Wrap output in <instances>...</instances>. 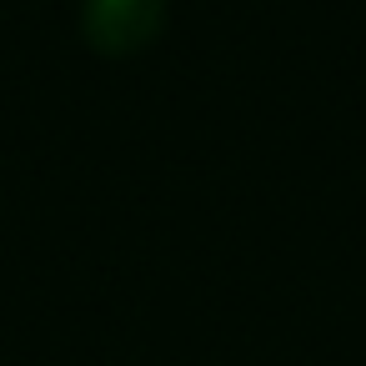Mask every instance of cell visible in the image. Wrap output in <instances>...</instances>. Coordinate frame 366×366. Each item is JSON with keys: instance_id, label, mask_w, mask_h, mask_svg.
I'll return each mask as SVG.
<instances>
[{"instance_id": "6da1fadb", "label": "cell", "mask_w": 366, "mask_h": 366, "mask_svg": "<svg viewBox=\"0 0 366 366\" xmlns=\"http://www.w3.org/2000/svg\"><path fill=\"white\" fill-rule=\"evenodd\" d=\"M166 26V0H81V36L101 56H131Z\"/></svg>"}]
</instances>
